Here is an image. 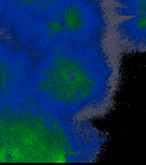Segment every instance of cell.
Masks as SVG:
<instances>
[{
  "mask_svg": "<svg viewBox=\"0 0 146 165\" xmlns=\"http://www.w3.org/2000/svg\"><path fill=\"white\" fill-rule=\"evenodd\" d=\"M119 26L121 32L132 41L139 43L145 40V15L125 21Z\"/></svg>",
  "mask_w": 146,
  "mask_h": 165,
  "instance_id": "obj_1",
  "label": "cell"
},
{
  "mask_svg": "<svg viewBox=\"0 0 146 165\" xmlns=\"http://www.w3.org/2000/svg\"><path fill=\"white\" fill-rule=\"evenodd\" d=\"M123 6L115 9L117 14L122 16H135L145 15L146 0L118 1Z\"/></svg>",
  "mask_w": 146,
  "mask_h": 165,
  "instance_id": "obj_2",
  "label": "cell"
}]
</instances>
